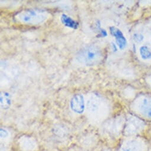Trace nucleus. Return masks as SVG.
I'll list each match as a JSON object with an SVG mask.
<instances>
[{
    "label": "nucleus",
    "instance_id": "obj_7",
    "mask_svg": "<svg viewBox=\"0 0 151 151\" xmlns=\"http://www.w3.org/2000/svg\"><path fill=\"white\" fill-rule=\"evenodd\" d=\"M61 21L62 23L65 26L72 29H77L78 24L72 20L70 17L67 16L65 14H62L61 17Z\"/></svg>",
    "mask_w": 151,
    "mask_h": 151
},
{
    "label": "nucleus",
    "instance_id": "obj_2",
    "mask_svg": "<svg viewBox=\"0 0 151 151\" xmlns=\"http://www.w3.org/2000/svg\"><path fill=\"white\" fill-rule=\"evenodd\" d=\"M132 109L139 118L151 122V96L139 97L133 103Z\"/></svg>",
    "mask_w": 151,
    "mask_h": 151
},
{
    "label": "nucleus",
    "instance_id": "obj_5",
    "mask_svg": "<svg viewBox=\"0 0 151 151\" xmlns=\"http://www.w3.org/2000/svg\"><path fill=\"white\" fill-rule=\"evenodd\" d=\"M70 107L72 110L77 113H82L84 110V100L81 94L74 96L70 101Z\"/></svg>",
    "mask_w": 151,
    "mask_h": 151
},
{
    "label": "nucleus",
    "instance_id": "obj_6",
    "mask_svg": "<svg viewBox=\"0 0 151 151\" xmlns=\"http://www.w3.org/2000/svg\"><path fill=\"white\" fill-rule=\"evenodd\" d=\"M139 55L143 60H151V40L146 42L139 48Z\"/></svg>",
    "mask_w": 151,
    "mask_h": 151
},
{
    "label": "nucleus",
    "instance_id": "obj_1",
    "mask_svg": "<svg viewBox=\"0 0 151 151\" xmlns=\"http://www.w3.org/2000/svg\"><path fill=\"white\" fill-rule=\"evenodd\" d=\"M103 54L100 47L95 46H87L79 52L77 56V60L87 66L99 64L103 59Z\"/></svg>",
    "mask_w": 151,
    "mask_h": 151
},
{
    "label": "nucleus",
    "instance_id": "obj_3",
    "mask_svg": "<svg viewBox=\"0 0 151 151\" xmlns=\"http://www.w3.org/2000/svg\"><path fill=\"white\" fill-rule=\"evenodd\" d=\"M117 151H149V145L141 136H129L121 143Z\"/></svg>",
    "mask_w": 151,
    "mask_h": 151
},
{
    "label": "nucleus",
    "instance_id": "obj_4",
    "mask_svg": "<svg viewBox=\"0 0 151 151\" xmlns=\"http://www.w3.org/2000/svg\"><path fill=\"white\" fill-rule=\"evenodd\" d=\"M19 19L23 22L29 24H37L43 22L46 19L45 13L38 10H27L19 15Z\"/></svg>",
    "mask_w": 151,
    "mask_h": 151
},
{
    "label": "nucleus",
    "instance_id": "obj_8",
    "mask_svg": "<svg viewBox=\"0 0 151 151\" xmlns=\"http://www.w3.org/2000/svg\"><path fill=\"white\" fill-rule=\"evenodd\" d=\"M11 104V99L9 93H1V106L3 109H8Z\"/></svg>",
    "mask_w": 151,
    "mask_h": 151
}]
</instances>
